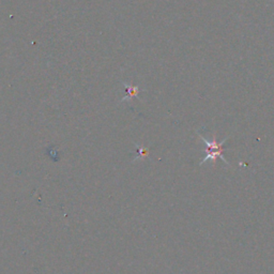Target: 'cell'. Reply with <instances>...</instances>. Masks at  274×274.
Masks as SVG:
<instances>
[{
    "instance_id": "cell-1",
    "label": "cell",
    "mask_w": 274,
    "mask_h": 274,
    "mask_svg": "<svg viewBox=\"0 0 274 274\" xmlns=\"http://www.w3.org/2000/svg\"><path fill=\"white\" fill-rule=\"evenodd\" d=\"M199 137L201 138V140L205 142V145L207 146V154H206L205 158L203 159V161L200 162V165H203L204 163L207 162V161L215 162L218 158H220L222 161H223L225 164H228V162L226 161V159L224 158V155H223V145L225 143V141L228 139V137H226V138L221 142L217 141V135H215V134H214L213 139L211 141H209L208 139H206L205 137L201 136L200 134H199Z\"/></svg>"
},
{
    "instance_id": "cell-2",
    "label": "cell",
    "mask_w": 274,
    "mask_h": 274,
    "mask_svg": "<svg viewBox=\"0 0 274 274\" xmlns=\"http://www.w3.org/2000/svg\"><path fill=\"white\" fill-rule=\"evenodd\" d=\"M123 86L126 88V96H123V99L121 100V102H126V101H130L132 99V97H135L138 95L139 93V87L138 86H132V85H129L127 83H123Z\"/></svg>"
},
{
    "instance_id": "cell-3",
    "label": "cell",
    "mask_w": 274,
    "mask_h": 274,
    "mask_svg": "<svg viewBox=\"0 0 274 274\" xmlns=\"http://www.w3.org/2000/svg\"><path fill=\"white\" fill-rule=\"evenodd\" d=\"M136 148H137V152H138L139 158H143V156L148 154V149L147 148L139 146V145H136Z\"/></svg>"
}]
</instances>
